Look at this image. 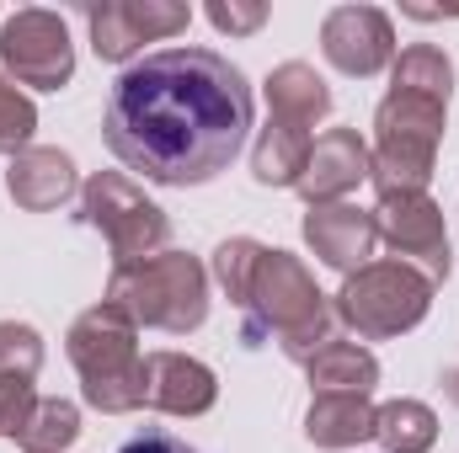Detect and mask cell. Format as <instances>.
<instances>
[{
  "label": "cell",
  "mask_w": 459,
  "mask_h": 453,
  "mask_svg": "<svg viewBox=\"0 0 459 453\" xmlns=\"http://www.w3.org/2000/svg\"><path fill=\"white\" fill-rule=\"evenodd\" d=\"M102 133L144 182L198 187L240 155L251 133V86L214 48H160L123 70Z\"/></svg>",
  "instance_id": "1"
},
{
  "label": "cell",
  "mask_w": 459,
  "mask_h": 453,
  "mask_svg": "<svg viewBox=\"0 0 459 453\" xmlns=\"http://www.w3.org/2000/svg\"><path fill=\"white\" fill-rule=\"evenodd\" d=\"M240 310H246V341L251 346L273 331L283 357H294V363H310L321 346L337 341L326 294L316 288V278L289 251H262L256 256V272L246 283Z\"/></svg>",
  "instance_id": "2"
},
{
  "label": "cell",
  "mask_w": 459,
  "mask_h": 453,
  "mask_svg": "<svg viewBox=\"0 0 459 453\" xmlns=\"http://www.w3.org/2000/svg\"><path fill=\"white\" fill-rule=\"evenodd\" d=\"M108 304H117L134 326H155V331L187 337L209 315V272L187 251H160V256L113 267Z\"/></svg>",
  "instance_id": "3"
},
{
  "label": "cell",
  "mask_w": 459,
  "mask_h": 453,
  "mask_svg": "<svg viewBox=\"0 0 459 453\" xmlns=\"http://www.w3.org/2000/svg\"><path fill=\"white\" fill-rule=\"evenodd\" d=\"M70 363L81 373L86 406L123 416L144 406V357H139V326L117 310V304H91L75 326H70Z\"/></svg>",
  "instance_id": "4"
},
{
  "label": "cell",
  "mask_w": 459,
  "mask_h": 453,
  "mask_svg": "<svg viewBox=\"0 0 459 453\" xmlns=\"http://www.w3.org/2000/svg\"><path fill=\"white\" fill-rule=\"evenodd\" d=\"M438 139H444V102L433 97H411V91H390L374 113V171L368 182L385 192H422L438 160Z\"/></svg>",
  "instance_id": "5"
},
{
  "label": "cell",
  "mask_w": 459,
  "mask_h": 453,
  "mask_svg": "<svg viewBox=\"0 0 459 453\" xmlns=\"http://www.w3.org/2000/svg\"><path fill=\"white\" fill-rule=\"evenodd\" d=\"M428 304H433V283L417 267H406V261H368L342 283L332 315L358 337L385 341V337L411 331L428 315Z\"/></svg>",
  "instance_id": "6"
},
{
  "label": "cell",
  "mask_w": 459,
  "mask_h": 453,
  "mask_svg": "<svg viewBox=\"0 0 459 453\" xmlns=\"http://www.w3.org/2000/svg\"><path fill=\"white\" fill-rule=\"evenodd\" d=\"M81 219L108 235L117 267L144 261V256H160V245L171 240V219L128 176H117V171H97L81 187Z\"/></svg>",
  "instance_id": "7"
},
{
  "label": "cell",
  "mask_w": 459,
  "mask_h": 453,
  "mask_svg": "<svg viewBox=\"0 0 459 453\" xmlns=\"http://www.w3.org/2000/svg\"><path fill=\"white\" fill-rule=\"evenodd\" d=\"M0 64L22 81V86H38V91H59L70 75H75V48H70V27L65 16L43 11V5H27L16 16L0 21Z\"/></svg>",
  "instance_id": "8"
},
{
  "label": "cell",
  "mask_w": 459,
  "mask_h": 453,
  "mask_svg": "<svg viewBox=\"0 0 459 453\" xmlns=\"http://www.w3.org/2000/svg\"><path fill=\"white\" fill-rule=\"evenodd\" d=\"M379 240L395 251V261L417 267L428 283L449 278V235H444V209L428 192H385L374 209Z\"/></svg>",
  "instance_id": "9"
},
{
  "label": "cell",
  "mask_w": 459,
  "mask_h": 453,
  "mask_svg": "<svg viewBox=\"0 0 459 453\" xmlns=\"http://www.w3.org/2000/svg\"><path fill=\"white\" fill-rule=\"evenodd\" d=\"M187 21H193V11L177 5V0H102V5H86L91 48H97V59H113V64L134 59L155 38H177Z\"/></svg>",
  "instance_id": "10"
},
{
  "label": "cell",
  "mask_w": 459,
  "mask_h": 453,
  "mask_svg": "<svg viewBox=\"0 0 459 453\" xmlns=\"http://www.w3.org/2000/svg\"><path fill=\"white\" fill-rule=\"evenodd\" d=\"M321 48L342 75H379L385 64H395V27L385 11L374 5H337L321 27Z\"/></svg>",
  "instance_id": "11"
},
{
  "label": "cell",
  "mask_w": 459,
  "mask_h": 453,
  "mask_svg": "<svg viewBox=\"0 0 459 453\" xmlns=\"http://www.w3.org/2000/svg\"><path fill=\"white\" fill-rule=\"evenodd\" d=\"M368 171H374L368 144H363L352 128H326V133L310 144L299 192L310 198V209H316V203H342L358 182H368Z\"/></svg>",
  "instance_id": "12"
},
{
  "label": "cell",
  "mask_w": 459,
  "mask_h": 453,
  "mask_svg": "<svg viewBox=\"0 0 459 453\" xmlns=\"http://www.w3.org/2000/svg\"><path fill=\"white\" fill-rule=\"evenodd\" d=\"M220 384L214 368H204L187 352H150L144 357V406L166 416H204L214 406Z\"/></svg>",
  "instance_id": "13"
},
{
  "label": "cell",
  "mask_w": 459,
  "mask_h": 453,
  "mask_svg": "<svg viewBox=\"0 0 459 453\" xmlns=\"http://www.w3.org/2000/svg\"><path fill=\"white\" fill-rule=\"evenodd\" d=\"M305 240L326 267L352 278L358 267H368V256L379 245V225H374V214H363L352 203H316L305 214Z\"/></svg>",
  "instance_id": "14"
},
{
  "label": "cell",
  "mask_w": 459,
  "mask_h": 453,
  "mask_svg": "<svg viewBox=\"0 0 459 453\" xmlns=\"http://www.w3.org/2000/svg\"><path fill=\"white\" fill-rule=\"evenodd\" d=\"M5 192L16 198V209H27V214H48V209H65L70 198H75V166H70V155H59V150H22L16 160H11V171H5Z\"/></svg>",
  "instance_id": "15"
},
{
  "label": "cell",
  "mask_w": 459,
  "mask_h": 453,
  "mask_svg": "<svg viewBox=\"0 0 459 453\" xmlns=\"http://www.w3.org/2000/svg\"><path fill=\"white\" fill-rule=\"evenodd\" d=\"M267 107L278 123H289V128H316L321 117L332 113V91H326V81L310 70V64H299V59H289V64H278L273 75H267Z\"/></svg>",
  "instance_id": "16"
},
{
  "label": "cell",
  "mask_w": 459,
  "mask_h": 453,
  "mask_svg": "<svg viewBox=\"0 0 459 453\" xmlns=\"http://www.w3.org/2000/svg\"><path fill=\"white\" fill-rule=\"evenodd\" d=\"M374 411L379 406H368V395H316L305 438L316 449H358L363 438H374Z\"/></svg>",
  "instance_id": "17"
},
{
  "label": "cell",
  "mask_w": 459,
  "mask_h": 453,
  "mask_svg": "<svg viewBox=\"0 0 459 453\" xmlns=\"http://www.w3.org/2000/svg\"><path fill=\"white\" fill-rule=\"evenodd\" d=\"M310 144H316V133L267 117V128H262V139H256V150H251V176H256L262 187H299L305 160H310Z\"/></svg>",
  "instance_id": "18"
},
{
  "label": "cell",
  "mask_w": 459,
  "mask_h": 453,
  "mask_svg": "<svg viewBox=\"0 0 459 453\" xmlns=\"http://www.w3.org/2000/svg\"><path fill=\"white\" fill-rule=\"evenodd\" d=\"M310 384L321 389V395H368L374 384H379V363H374V352L368 346H358V341H332V346H321L310 363Z\"/></svg>",
  "instance_id": "19"
},
{
  "label": "cell",
  "mask_w": 459,
  "mask_h": 453,
  "mask_svg": "<svg viewBox=\"0 0 459 453\" xmlns=\"http://www.w3.org/2000/svg\"><path fill=\"white\" fill-rule=\"evenodd\" d=\"M390 91H411V97H433L449 107V91H455V64L444 48L433 43H411L395 64H390Z\"/></svg>",
  "instance_id": "20"
},
{
  "label": "cell",
  "mask_w": 459,
  "mask_h": 453,
  "mask_svg": "<svg viewBox=\"0 0 459 453\" xmlns=\"http://www.w3.org/2000/svg\"><path fill=\"white\" fill-rule=\"evenodd\" d=\"M374 438L390 453H428L438 443V416L422 400H390L374 411Z\"/></svg>",
  "instance_id": "21"
},
{
  "label": "cell",
  "mask_w": 459,
  "mask_h": 453,
  "mask_svg": "<svg viewBox=\"0 0 459 453\" xmlns=\"http://www.w3.org/2000/svg\"><path fill=\"white\" fill-rule=\"evenodd\" d=\"M75 438H81V411L70 400H38L16 443L27 453H65Z\"/></svg>",
  "instance_id": "22"
},
{
  "label": "cell",
  "mask_w": 459,
  "mask_h": 453,
  "mask_svg": "<svg viewBox=\"0 0 459 453\" xmlns=\"http://www.w3.org/2000/svg\"><path fill=\"white\" fill-rule=\"evenodd\" d=\"M43 368V337L22 321H0V379H32Z\"/></svg>",
  "instance_id": "23"
},
{
  "label": "cell",
  "mask_w": 459,
  "mask_h": 453,
  "mask_svg": "<svg viewBox=\"0 0 459 453\" xmlns=\"http://www.w3.org/2000/svg\"><path fill=\"white\" fill-rule=\"evenodd\" d=\"M32 128H38V107L11 86V81H0V155H22V150H32Z\"/></svg>",
  "instance_id": "24"
},
{
  "label": "cell",
  "mask_w": 459,
  "mask_h": 453,
  "mask_svg": "<svg viewBox=\"0 0 459 453\" xmlns=\"http://www.w3.org/2000/svg\"><path fill=\"white\" fill-rule=\"evenodd\" d=\"M267 245L262 240H225L220 251H214V278L225 283V294H230V304L240 310V299H246V283H251V272H256V256H262Z\"/></svg>",
  "instance_id": "25"
},
{
  "label": "cell",
  "mask_w": 459,
  "mask_h": 453,
  "mask_svg": "<svg viewBox=\"0 0 459 453\" xmlns=\"http://www.w3.org/2000/svg\"><path fill=\"white\" fill-rule=\"evenodd\" d=\"M32 406H38L32 379H0V438H22Z\"/></svg>",
  "instance_id": "26"
},
{
  "label": "cell",
  "mask_w": 459,
  "mask_h": 453,
  "mask_svg": "<svg viewBox=\"0 0 459 453\" xmlns=\"http://www.w3.org/2000/svg\"><path fill=\"white\" fill-rule=\"evenodd\" d=\"M209 21L220 27V32H230V38H246V32H256L262 21H267V5L262 0H214L209 5Z\"/></svg>",
  "instance_id": "27"
},
{
  "label": "cell",
  "mask_w": 459,
  "mask_h": 453,
  "mask_svg": "<svg viewBox=\"0 0 459 453\" xmlns=\"http://www.w3.org/2000/svg\"><path fill=\"white\" fill-rule=\"evenodd\" d=\"M117 453H198V449H187V443L171 438V432H139V438H128Z\"/></svg>",
  "instance_id": "28"
},
{
  "label": "cell",
  "mask_w": 459,
  "mask_h": 453,
  "mask_svg": "<svg viewBox=\"0 0 459 453\" xmlns=\"http://www.w3.org/2000/svg\"><path fill=\"white\" fill-rule=\"evenodd\" d=\"M444 389H449V400H459V368L449 373V379H444Z\"/></svg>",
  "instance_id": "29"
}]
</instances>
